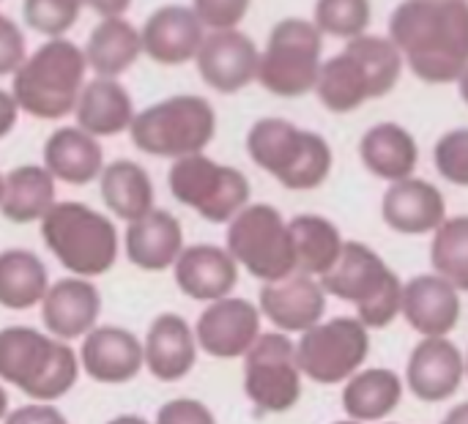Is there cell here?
I'll use <instances>...</instances> for the list:
<instances>
[{"mask_svg":"<svg viewBox=\"0 0 468 424\" xmlns=\"http://www.w3.org/2000/svg\"><path fill=\"white\" fill-rule=\"evenodd\" d=\"M252 162L271 173L285 189L307 192L326 181L332 170L329 143L285 118H261L247 134Z\"/></svg>","mask_w":468,"mask_h":424,"instance_id":"5","label":"cell"},{"mask_svg":"<svg viewBox=\"0 0 468 424\" xmlns=\"http://www.w3.org/2000/svg\"><path fill=\"white\" fill-rule=\"evenodd\" d=\"M433 269L455 291H468V217L444 219L433 238Z\"/></svg>","mask_w":468,"mask_h":424,"instance_id":"36","label":"cell"},{"mask_svg":"<svg viewBox=\"0 0 468 424\" xmlns=\"http://www.w3.org/2000/svg\"><path fill=\"white\" fill-rule=\"evenodd\" d=\"M293 252H296V271L307 277H326L343 255L346 241L340 230L318 217V214H299L288 222Z\"/></svg>","mask_w":468,"mask_h":424,"instance_id":"32","label":"cell"},{"mask_svg":"<svg viewBox=\"0 0 468 424\" xmlns=\"http://www.w3.org/2000/svg\"><path fill=\"white\" fill-rule=\"evenodd\" d=\"M49 269L44 258L25 247H8L0 252V307L11 313H27L41 307L49 291Z\"/></svg>","mask_w":468,"mask_h":424,"instance_id":"28","label":"cell"},{"mask_svg":"<svg viewBox=\"0 0 468 424\" xmlns=\"http://www.w3.org/2000/svg\"><path fill=\"white\" fill-rule=\"evenodd\" d=\"M315 90H318V99L332 112H351L367 99H373L365 69L346 49L332 55L326 63H321Z\"/></svg>","mask_w":468,"mask_h":424,"instance_id":"34","label":"cell"},{"mask_svg":"<svg viewBox=\"0 0 468 424\" xmlns=\"http://www.w3.org/2000/svg\"><path fill=\"white\" fill-rule=\"evenodd\" d=\"M400 313L425 337H447L461 318L458 291L441 277H414L403 288Z\"/></svg>","mask_w":468,"mask_h":424,"instance_id":"26","label":"cell"},{"mask_svg":"<svg viewBox=\"0 0 468 424\" xmlns=\"http://www.w3.org/2000/svg\"><path fill=\"white\" fill-rule=\"evenodd\" d=\"M461 96H463V101L468 104V69L461 74Z\"/></svg>","mask_w":468,"mask_h":424,"instance_id":"49","label":"cell"},{"mask_svg":"<svg viewBox=\"0 0 468 424\" xmlns=\"http://www.w3.org/2000/svg\"><path fill=\"white\" fill-rule=\"evenodd\" d=\"M346 52L365 69L373 96H384L395 88L403 71V52L389 36H370V33L354 36L348 38Z\"/></svg>","mask_w":468,"mask_h":424,"instance_id":"35","label":"cell"},{"mask_svg":"<svg viewBox=\"0 0 468 424\" xmlns=\"http://www.w3.org/2000/svg\"><path fill=\"white\" fill-rule=\"evenodd\" d=\"M137 110L132 101V93L118 82L115 77H93L85 80L80 99L74 104L77 126L88 134L99 137H115L121 132H129Z\"/></svg>","mask_w":468,"mask_h":424,"instance_id":"23","label":"cell"},{"mask_svg":"<svg viewBox=\"0 0 468 424\" xmlns=\"http://www.w3.org/2000/svg\"><path fill=\"white\" fill-rule=\"evenodd\" d=\"M80 370L101 387L132 384L143 367V340L123 326L99 323L80 340Z\"/></svg>","mask_w":468,"mask_h":424,"instance_id":"14","label":"cell"},{"mask_svg":"<svg viewBox=\"0 0 468 424\" xmlns=\"http://www.w3.org/2000/svg\"><path fill=\"white\" fill-rule=\"evenodd\" d=\"M313 22L329 36H362L370 22V0H315Z\"/></svg>","mask_w":468,"mask_h":424,"instance_id":"37","label":"cell"},{"mask_svg":"<svg viewBox=\"0 0 468 424\" xmlns=\"http://www.w3.org/2000/svg\"><path fill=\"white\" fill-rule=\"evenodd\" d=\"M170 195L211 225H228L250 206V181L241 170L206 154L176 159L167 170Z\"/></svg>","mask_w":468,"mask_h":424,"instance_id":"9","label":"cell"},{"mask_svg":"<svg viewBox=\"0 0 468 424\" xmlns=\"http://www.w3.org/2000/svg\"><path fill=\"white\" fill-rule=\"evenodd\" d=\"M184 225L176 214L165 208H154L145 217L126 225V233L121 238V249L126 252V260L137 266L140 271L162 274L170 271L184 252Z\"/></svg>","mask_w":468,"mask_h":424,"instance_id":"20","label":"cell"},{"mask_svg":"<svg viewBox=\"0 0 468 424\" xmlns=\"http://www.w3.org/2000/svg\"><path fill=\"white\" fill-rule=\"evenodd\" d=\"M82 52H85L88 69H93L96 77L118 80V74H123L143 52L140 30L132 22H126L123 16H104L90 30Z\"/></svg>","mask_w":468,"mask_h":424,"instance_id":"30","label":"cell"},{"mask_svg":"<svg viewBox=\"0 0 468 424\" xmlns=\"http://www.w3.org/2000/svg\"><path fill=\"white\" fill-rule=\"evenodd\" d=\"M337 424H359V422H337Z\"/></svg>","mask_w":468,"mask_h":424,"instance_id":"51","label":"cell"},{"mask_svg":"<svg viewBox=\"0 0 468 424\" xmlns=\"http://www.w3.org/2000/svg\"><path fill=\"white\" fill-rule=\"evenodd\" d=\"M99 192L107 211L126 225L156 208V189L148 170L132 159H115L104 164L99 175Z\"/></svg>","mask_w":468,"mask_h":424,"instance_id":"27","label":"cell"},{"mask_svg":"<svg viewBox=\"0 0 468 424\" xmlns=\"http://www.w3.org/2000/svg\"><path fill=\"white\" fill-rule=\"evenodd\" d=\"M441 424H468V403L458 406V408H452V411L447 414V419H444Z\"/></svg>","mask_w":468,"mask_h":424,"instance_id":"46","label":"cell"},{"mask_svg":"<svg viewBox=\"0 0 468 424\" xmlns=\"http://www.w3.org/2000/svg\"><path fill=\"white\" fill-rule=\"evenodd\" d=\"M252 0H192V11L211 30H230L236 27Z\"/></svg>","mask_w":468,"mask_h":424,"instance_id":"40","label":"cell"},{"mask_svg":"<svg viewBox=\"0 0 468 424\" xmlns=\"http://www.w3.org/2000/svg\"><path fill=\"white\" fill-rule=\"evenodd\" d=\"M321 30L302 16L280 19L258 60V82L277 96H302L315 90L321 74Z\"/></svg>","mask_w":468,"mask_h":424,"instance_id":"10","label":"cell"},{"mask_svg":"<svg viewBox=\"0 0 468 424\" xmlns=\"http://www.w3.org/2000/svg\"><path fill=\"white\" fill-rule=\"evenodd\" d=\"M44 167L55 181L85 186L104 170L101 143L80 126H60L44 143Z\"/></svg>","mask_w":468,"mask_h":424,"instance_id":"25","label":"cell"},{"mask_svg":"<svg viewBox=\"0 0 468 424\" xmlns=\"http://www.w3.org/2000/svg\"><path fill=\"white\" fill-rule=\"evenodd\" d=\"M44 332L60 343H80L99 326L101 291L93 280L63 277L55 280L38 307Z\"/></svg>","mask_w":468,"mask_h":424,"instance_id":"15","label":"cell"},{"mask_svg":"<svg viewBox=\"0 0 468 424\" xmlns=\"http://www.w3.org/2000/svg\"><path fill=\"white\" fill-rule=\"evenodd\" d=\"M3 424H71L55 403H25L11 408Z\"/></svg>","mask_w":468,"mask_h":424,"instance_id":"43","label":"cell"},{"mask_svg":"<svg viewBox=\"0 0 468 424\" xmlns=\"http://www.w3.org/2000/svg\"><path fill=\"white\" fill-rule=\"evenodd\" d=\"M104 424H151L145 417H140V414H118V417H112V419H107Z\"/></svg>","mask_w":468,"mask_h":424,"instance_id":"47","label":"cell"},{"mask_svg":"<svg viewBox=\"0 0 468 424\" xmlns=\"http://www.w3.org/2000/svg\"><path fill=\"white\" fill-rule=\"evenodd\" d=\"M197 340L192 323L178 313H162L143 337V367L159 384L184 381L197 365Z\"/></svg>","mask_w":468,"mask_h":424,"instance_id":"17","label":"cell"},{"mask_svg":"<svg viewBox=\"0 0 468 424\" xmlns=\"http://www.w3.org/2000/svg\"><path fill=\"white\" fill-rule=\"evenodd\" d=\"M85 74L82 47L63 36L49 38L11 74V96L22 112L41 121H60L74 112Z\"/></svg>","mask_w":468,"mask_h":424,"instance_id":"4","label":"cell"},{"mask_svg":"<svg viewBox=\"0 0 468 424\" xmlns=\"http://www.w3.org/2000/svg\"><path fill=\"white\" fill-rule=\"evenodd\" d=\"M463 370V356L447 337H425L409 362V389L425 403H441L458 392Z\"/></svg>","mask_w":468,"mask_h":424,"instance_id":"22","label":"cell"},{"mask_svg":"<svg viewBox=\"0 0 468 424\" xmlns=\"http://www.w3.org/2000/svg\"><path fill=\"white\" fill-rule=\"evenodd\" d=\"M151 424H217L214 411L195 398H173L159 406Z\"/></svg>","mask_w":468,"mask_h":424,"instance_id":"41","label":"cell"},{"mask_svg":"<svg viewBox=\"0 0 468 424\" xmlns=\"http://www.w3.org/2000/svg\"><path fill=\"white\" fill-rule=\"evenodd\" d=\"M436 167L447 181L468 186V129H452L436 143Z\"/></svg>","mask_w":468,"mask_h":424,"instance_id":"39","label":"cell"},{"mask_svg":"<svg viewBox=\"0 0 468 424\" xmlns=\"http://www.w3.org/2000/svg\"><path fill=\"white\" fill-rule=\"evenodd\" d=\"M16 118H19V107L11 96V90L0 88V140L16 126Z\"/></svg>","mask_w":468,"mask_h":424,"instance_id":"44","label":"cell"},{"mask_svg":"<svg viewBox=\"0 0 468 424\" xmlns=\"http://www.w3.org/2000/svg\"><path fill=\"white\" fill-rule=\"evenodd\" d=\"M258 310L282 334H291V332L304 334L321 323L326 313V293L318 280L296 271L280 282L263 285Z\"/></svg>","mask_w":468,"mask_h":424,"instance_id":"19","label":"cell"},{"mask_svg":"<svg viewBox=\"0 0 468 424\" xmlns=\"http://www.w3.org/2000/svg\"><path fill=\"white\" fill-rule=\"evenodd\" d=\"M261 318V310L247 299L228 296L206 304V310L197 315V323H192L197 351L225 362L244 359L263 334Z\"/></svg>","mask_w":468,"mask_h":424,"instance_id":"13","label":"cell"},{"mask_svg":"<svg viewBox=\"0 0 468 424\" xmlns=\"http://www.w3.org/2000/svg\"><path fill=\"white\" fill-rule=\"evenodd\" d=\"M217 134V112L206 96L178 93L140 110L129 126L134 148L159 159L203 154Z\"/></svg>","mask_w":468,"mask_h":424,"instance_id":"6","label":"cell"},{"mask_svg":"<svg viewBox=\"0 0 468 424\" xmlns=\"http://www.w3.org/2000/svg\"><path fill=\"white\" fill-rule=\"evenodd\" d=\"M225 249L255 280H263V285L296 274L288 222L269 203H250L228 222Z\"/></svg>","mask_w":468,"mask_h":424,"instance_id":"8","label":"cell"},{"mask_svg":"<svg viewBox=\"0 0 468 424\" xmlns=\"http://www.w3.org/2000/svg\"><path fill=\"white\" fill-rule=\"evenodd\" d=\"M384 222L406 236H420L428 230H439L447 219V206L441 192L422 178L395 181L381 203Z\"/></svg>","mask_w":468,"mask_h":424,"instance_id":"24","label":"cell"},{"mask_svg":"<svg viewBox=\"0 0 468 424\" xmlns=\"http://www.w3.org/2000/svg\"><path fill=\"white\" fill-rule=\"evenodd\" d=\"M27 58V47H25V33L22 27L0 14V77L3 74H14Z\"/></svg>","mask_w":468,"mask_h":424,"instance_id":"42","label":"cell"},{"mask_svg":"<svg viewBox=\"0 0 468 424\" xmlns=\"http://www.w3.org/2000/svg\"><path fill=\"white\" fill-rule=\"evenodd\" d=\"M403 384L392 370H365L354 376L343 392V408L356 422H378L398 408Z\"/></svg>","mask_w":468,"mask_h":424,"instance_id":"33","label":"cell"},{"mask_svg":"<svg viewBox=\"0 0 468 424\" xmlns=\"http://www.w3.org/2000/svg\"><path fill=\"white\" fill-rule=\"evenodd\" d=\"M80 356L69 343L33 326L0 329V384L30 403H58L80 381Z\"/></svg>","mask_w":468,"mask_h":424,"instance_id":"2","label":"cell"},{"mask_svg":"<svg viewBox=\"0 0 468 424\" xmlns=\"http://www.w3.org/2000/svg\"><path fill=\"white\" fill-rule=\"evenodd\" d=\"M176 288L192 302H219L228 299L239 285V263L225 247L217 244H192L184 247L176 266L170 269Z\"/></svg>","mask_w":468,"mask_h":424,"instance_id":"18","label":"cell"},{"mask_svg":"<svg viewBox=\"0 0 468 424\" xmlns=\"http://www.w3.org/2000/svg\"><path fill=\"white\" fill-rule=\"evenodd\" d=\"M244 392L263 414H285L302 398L296 345L282 332L261 334L244 356Z\"/></svg>","mask_w":468,"mask_h":424,"instance_id":"11","label":"cell"},{"mask_svg":"<svg viewBox=\"0 0 468 424\" xmlns=\"http://www.w3.org/2000/svg\"><path fill=\"white\" fill-rule=\"evenodd\" d=\"M55 178L44 164H19L3 175L0 214L14 225L41 222L55 206Z\"/></svg>","mask_w":468,"mask_h":424,"instance_id":"29","label":"cell"},{"mask_svg":"<svg viewBox=\"0 0 468 424\" xmlns=\"http://www.w3.org/2000/svg\"><path fill=\"white\" fill-rule=\"evenodd\" d=\"M389 38L425 82H452L468 69V0H403Z\"/></svg>","mask_w":468,"mask_h":424,"instance_id":"1","label":"cell"},{"mask_svg":"<svg viewBox=\"0 0 468 424\" xmlns=\"http://www.w3.org/2000/svg\"><path fill=\"white\" fill-rule=\"evenodd\" d=\"M38 233L69 277L99 280L115 269L121 255V233L115 222L80 200L55 203L38 222Z\"/></svg>","mask_w":468,"mask_h":424,"instance_id":"3","label":"cell"},{"mask_svg":"<svg viewBox=\"0 0 468 424\" xmlns=\"http://www.w3.org/2000/svg\"><path fill=\"white\" fill-rule=\"evenodd\" d=\"M8 411H11V403H8V392H5V387L0 384V424H3V419L8 417Z\"/></svg>","mask_w":468,"mask_h":424,"instance_id":"48","label":"cell"},{"mask_svg":"<svg viewBox=\"0 0 468 424\" xmlns=\"http://www.w3.org/2000/svg\"><path fill=\"white\" fill-rule=\"evenodd\" d=\"M370 354L367 326L359 318H335L313 326L296 343L302 376L315 384H340L351 378Z\"/></svg>","mask_w":468,"mask_h":424,"instance_id":"12","label":"cell"},{"mask_svg":"<svg viewBox=\"0 0 468 424\" xmlns=\"http://www.w3.org/2000/svg\"><path fill=\"white\" fill-rule=\"evenodd\" d=\"M195 60L206 85H211L219 93H236L247 88L252 80H258L261 49L247 33L236 27L211 30L206 33Z\"/></svg>","mask_w":468,"mask_h":424,"instance_id":"16","label":"cell"},{"mask_svg":"<svg viewBox=\"0 0 468 424\" xmlns=\"http://www.w3.org/2000/svg\"><path fill=\"white\" fill-rule=\"evenodd\" d=\"M203 38H206V27L197 19V14L189 5H176V3L159 5L154 14H148L140 30L143 52L162 66H178L192 60Z\"/></svg>","mask_w":468,"mask_h":424,"instance_id":"21","label":"cell"},{"mask_svg":"<svg viewBox=\"0 0 468 424\" xmlns=\"http://www.w3.org/2000/svg\"><path fill=\"white\" fill-rule=\"evenodd\" d=\"M359 156L373 175L395 184V181L411 178L420 151H417L414 137L403 126L378 123V126L367 129V134L362 137Z\"/></svg>","mask_w":468,"mask_h":424,"instance_id":"31","label":"cell"},{"mask_svg":"<svg viewBox=\"0 0 468 424\" xmlns=\"http://www.w3.org/2000/svg\"><path fill=\"white\" fill-rule=\"evenodd\" d=\"M321 288L343 302H354L359 321L367 329L389 326L403 304V285L398 274L370 247L356 241L343 247L335 269L321 277Z\"/></svg>","mask_w":468,"mask_h":424,"instance_id":"7","label":"cell"},{"mask_svg":"<svg viewBox=\"0 0 468 424\" xmlns=\"http://www.w3.org/2000/svg\"><path fill=\"white\" fill-rule=\"evenodd\" d=\"M80 3L93 8L96 14H101V19L104 16H121L132 5V0H80Z\"/></svg>","mask_w":468,"mask_h":424,"instance_id":"45","label":"cell"},{"mask_svg":"<svg viewBox=\"0 0 468 424\" xmlns=\"http://www.w3.org/2000/svg\"><path fill=\"white\" fill-rule=\"evenodd\" d=\"M0 200H3V173H0Z\"/></svg>","mask_w":468,"mask_h":424,"instance_id":"50","label":"cell"},{"mask_svg":"<svg viewBox=\"0 0 468 424\" xmlns=\"http://www.w3.org/2000/svg\"><path fill=\"white\" fill-rule=\"evenodd\" d=\"M80 8H82L80 0H25L22 16L25 25H30L33 30L49 38H60L77 22Z\"/></svg>","mask_w":468,"mask_h":424,"instance_id":"38","label":"cell"},{"mask_svg":"<svg viewBox=\"0 0 468 424\" xmlns=\"http://www.w3.org/2000/svg\"><path fill=\"white\" fill-rule=\"evenodd\" d=\"M466 373H468V365H466Z\"/></svg>","mask_w":468,"mask_h":424,"instance_id":"52","label":"cell"}]
</instances>
